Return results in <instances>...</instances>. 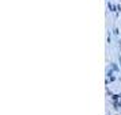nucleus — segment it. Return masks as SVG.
I'll use <instances>...</instances> for the list:
<instances>
[{
  "label": "nucleus",
  "instance_id": "nucleus-1",
  "mask_svg": "<svg viewBox=\"0 0 121 115\" xmlns=\"http://www.w3.org/2000/svg\"><path fill=\"white\" fill-rule=\"evenodd\" d=\"M108 7H109V10H110V11H116V10H114V6H113L112 3H109V4H108Z\"/></svg>",
  "mask_w": 121,
  "mask_h": 115
},
{
  "label": "nucleus",
  "instance_id": "nucleus-2",
  "mask_svg": "<svg viewBox=\"0 0 121 115\" xmlns=\"http://www.w3.org/2000/svg\"><path fill=\"white\" fill-rule=\"evenodd\" d=\"M112 69H113V71H117V66H116L114 64H112Z\"/></svg>",
  "mask_w": 121,
  "mask_h": 115
}]
</instances>
